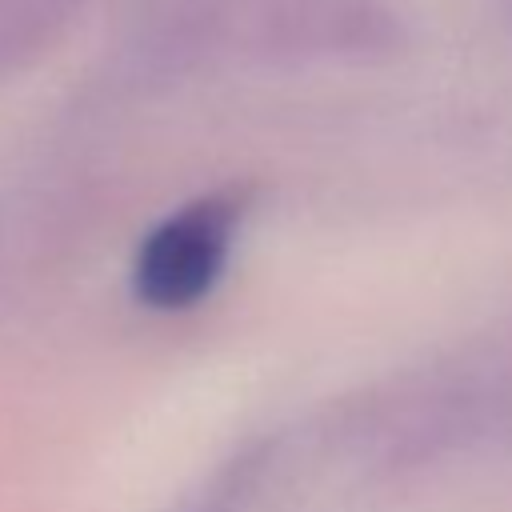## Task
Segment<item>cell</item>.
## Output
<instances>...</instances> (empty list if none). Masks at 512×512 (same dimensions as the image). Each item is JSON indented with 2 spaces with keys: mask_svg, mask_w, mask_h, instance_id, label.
I'll list each match as a JSON object with an SVG mask.
<instances>
[{
  "mask_svg": "<svg viewBox=\"0 0 512 512\" xmlns=\"http://www.w3.org/2000/svg\"><path fill=\"white\" fill-rule=\"evenodd\" d=\"M236 216L240 208L232 196H204L164 216L136 248V300L152 312H184L200 304L228 264Z\"/></svg>",
  "mask_w": 512,
  "mask_h": 512,
  "instance_id": "cell-1",
  "label": "cell"
}]
</instances>
